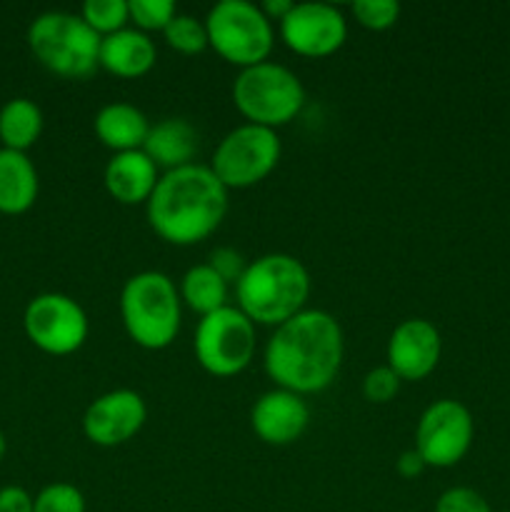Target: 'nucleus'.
<instances>
[{"mask_svg":"<svg viewBox=\"0 0 510 512\" xmlns=\"http://www.w3.org/2000/svg\"><path fill=\"white\" fill-rule=\"evenodd\" d=\"M343 330L325 310H303L278 325L265 345V373L295 395L328 388L343 365Z\"/></svg>","mask_w":510,"mask_h":512,"instance_id":"obj_1","label":"nucleus"},{"mask_svg":"<svg viewBox=\"0 0 510 512\" xmlns=\"http://www.w3.org/2000/svg\"><path fill=\"white\" fill-rule=\"evenodd\" d=\"M155 235L173 245H195L210 238L228 213V188L210 165L190 163L160 175L145 203Z\"/></svg>","mask_w":510,"mask_h":512,"instance_id":"obj_2","label":"nucleus"},{"mask_svg":"<svg viewBox=\"0 0 510 512\" xmlns=\"http://www.w3.org/2000/svg\"><path fill=\"white\" fill-rule=\"evenodd\" d=\"M310 295L308 268L295 255L270 253L253 260L235 283L238 310L258 325H283L298 313Z\"/></svg>","mask_w":510,"mask_h":512,"instance_id":"obj_3","label":"nucleus"},{"mask_svg":"<svg viewBox=\"0 0 510 512\" xmlns=\"http://www.w3.org/2000/svg\"><path fill=\"white\" fill-rule=\"evenodd\" d=\"M180 300L173 280L158 270H143L120 290V318L125 333L145 350H163L180 333Z\"/></svg>","mask_w":510,"mask_h":512,"instance_id":"obj_4","label":"nucleus"},{"mask_svg":"<svg viewBox=\"0 0 510 512\" xmlns=\"http://www.w3.org/2000/svg\"><path fill=\"white\" fill-rule=\"evenodd\" d=\"M100 35L80 15L48 10L28 28V45L38 63L68 80H85L100 68Z\"/></svg>","mask_w":510,"mask_h":512,"instance_id":"obj_5","label":"nucleus"},{"mask_svg":"<svg viewBox=\"0 0 510 512\" xmlns=\"http://www.w3.org/2000/svg\"><path fill=\"white\" fill-rule=\"evenodd\" d=\"M233 103L248 123L275 130L303 110L305 88L293 70L265 60L240 70L233 83Z\"/></svg>","mask_w":510,"mask_h":512,"instance_id":"obj_6","label":"nucleus"},{"mask_svg":"<svg viewBox=\"0 0 510 512\" xmlns=\"http://www.w3.org/2000/svg\"><path fill=\"white\" fill-rule=\"evenodd\" d=\"M208 45L240 70L268 60L273 50V23L265 18L260 5L248 0H220L205 18Z\"/></svg>","mask_w":510,"mask_h":512,"instance_id":"obj_7","label":"nucleus"},{"mask_svg":"<svg viewBox=\"0 0 510 512\" xmlns=\"http://www.w3.org/2000/svg\"><path fill=\"white\" fill-rule=\"evenodd\" d=\"M195 360L213 378L243 373L255 355V323L238 308L215 310L200 318L193 340Z\"/></svg>","mask_w":510,"mask_h":512,"instance_id":"obj_8","label":"nucleus"},{"mask_svg":"<svg viewBox=\"0 0 510 512\" xmlns=\"http://www.w3.org/2000/svg\"><path fill=\"white\" fill-rule=\"evenodd\" d=\"M280 150L283 148L275 130L245 123L220 140L210 170L228 190L253 188L273 173L280 160Z\"/></svg>","mask_w":510,"mask_h":512,"instance_id":"obj_9","label":"nucleus"},{"mask_svg":"<svg viewBox=\"0 0 510 512\" xmlns=\"http://www.w3.org/2000/svg\"><path fill=\"white\" fill-rule=\"evenodd\" d=\"M23 328L30 343L48 355H70L88 340L83 305L63 293H40L25 305Z\"/></svg>","mask_w":510,"mask_h":512,"instance_id":"obj_10","label":"nucleus"},{"mask_svg":"<svg viewBox=\"0 0 510 512\" xmlns=\"http://www.w3.org/2000/svg\"><path fill=\"white\" fill-rule=\"evenodd\" d=\"M473 415L458 400H435L420 415L415 450L430 468H453L473 445Z\"/></svg>","mask_w":510,"mask_h":512,"instance_id":"obj_11","label":"nucleus"},{"mask_svg":"<svg viewBox=\"0 0 510 512\" xmlns=\"http://www.w3.org/2000/svg\"><path fill=\"white\" fill-rule=\"evenodd\" d=\"M278 25L283 43L303 58H328L348 38V20L328 3H295Z\"/></svg>","mask_w":510,"mask_h":512,"instance_id":"obj_12","label":"nucleus"},{"mask_svg":"<svg viewBox=\"0 0 510 512\" xmlns=\"http://www.w3.org/2000/svg\"><path fill=\"white\" fill-rule=\"evenodd\" d=\"M148 405L135 390H110L88 405L83 415L85 438L100 448H118L143 430Z\"/></svg>","mask_w":510,"mask_h":512,"instance_id":"obj_13","label":"nucleus"},{"mask_svg":"<svg viewBox=\"0 0 510 512\" xmlns=\"http://www.w3.org/2000/svg\"><path fill=\"white\" fill-rule=\"evenodd\" d=\"M440 353H443V340L438 328L430 320L408 318L390 333L388 368L400 380L418 383L438 368Z\"/></svg>","mask_w":510,"mask_h":512,"instance_id":"obj_14","label":"nucleus"},{"mask_svg":"<svg viewBox=\"0 0 510 512\" xmlns=\"http://www.w3.org/2000/svg\"><path fill=\"white\" fill-rule=\"evenodd\" d=\"M310 408L303 395L275 388L260 395L250 410V425L255 435L268 445H290L305 433Z\"/></svg>","mask_w":510,"mask_h":512,"instance_id":"obj_15","label":"nucleus"},{"mask_svg":"<svg viewBox=\"0 0 510 512\" xmlns=\"http://www.w3.org/2000/svg\"><path fill=\"white\" fill-rule=\"evenodd\" d=\"M158 180V165L143 150L115 153L103 173L105 190L110 193V198L123 205L148 203Z\"/></svg>","mask_w":510,"mask_h":512,"instance_id":"obj_16","label":"nucleus"},{"mask_svg":"<svg viewBox=\"0 0 510 512\" xmlns=\"http://www.w3.org/2000/svg\"><path fill=\"white\" fill-rule=\"evenodd\" d=\"M158 50L138 28H123L100 40V68L118 78H143L153 70Z\"/></svg>","mask_w":510,"mask_h":512,"instance_id":"obj_17","label":"nucleus"},{"mask_svg":"<svg viewBox=\"0 0 510 512\" xmlns=\"http://www.w3.org/2000/svg\"><path fill=\"white\" fill-rule=\"evenodd\" d=\"M143 153L158 168H165V173L185 168V165L193 163L195 153H198V130L183 118L160 120V123L150 125Z\"/></svg>","mask_w":510,"mask_h":512,"instance_id":"obj_18","label":"nucleus"},{"mask_svg":"<svg viewBox=\"0 0 510 512\" xmlns=\"http://www.w3.org/2000/svg\"><path fill=\"white\" fill-rule=\"evenodd\" d=\"M93 130L100 143L113 153H130V150H143L150 123L143 110L135 105L110 103L98 110Z\"/></svg>","mask_w":510,"mask_h":512,"instance_id":"obj_19","label":"nucleus"},{"mask_svg":"<svg viewBox=\"0 0 510 512\" xmlns=\"http://www.w3.org/2000/svg\"><path fill=\"white\" fill-rule=\"evenodd\" d=\"M38 170L28 153L0 148V213L20 215L38 200Z\"/></svg>","mask_w":510,"mask_h":512,"instance_id":"obj_20","label":"nucleus"},{"mask_svg":"<svg viewBox=\"0 0 510 512\" xmlns=\"http://www.w3.org/2000/svg\"><path fill=\"white\" fill-rule=\"evenodd\" d=\"M43 133V110L30 98H13L0 108V143L25 153Z\"/></svg>","mask_w":510,"mask_h":512,"instance_id":"obj_21","label":"nucleus"},{"mask_svg":"<svg viewBox=\"0 0 510 512\" xmlns=\"http://www.w3.org/2000/svg\"><path fill=\"white\" fill-rule=\"evenodd\" d=\"M180 300L188 305L193 313H198L200 318L215 313V310L225 308V300H228V283L205 265H195L180 280Z\"/></svg>","mask_w":510,"mask_h":512,"instance_id":"obj_22","label":"nucleus"},{"mask_svg":"<svg viewBox=\"0 0 510 512\" xmlns=\"http://www.w3.org/2000/svg\"><path fill=\"white\" fill-rule=\"evenodd\" d=\"M165 43L173 50L183 55H198L208 48V30H205V20L193 18V15H180L170 20L168 28L163 30Z\"/></svg>","mask_w":510,"mask_h":512,"instance_id":"obj_23","label":"nucleus"},{"mask_svg":"<svg viewBox=\"0 0 510 512\" xmlns=\"http://www.w3.org/2000/svg\"><path fill=\"white\" fill-rule=\"evenodd\" d=\"M80 18L100 35H113L118 30L125 28V23L130 20L128 0H88L83 3V10H80Z\"/></svg>","mask_w":510,"mask_h":512,"instance_id":"obj_24","label":"nucleus"},{"mask_svg":"<svg viewBox=\"0 0 510 512\" xmlns=\"http://www.w3.org/2000/svg\"><path fill=\"white\" fill-rule=\"evenodd\" d=\"M33 512H85V498L75 485L50 483L35 495Z\"/></svg>","mask_w":510,"mask_h":512,"instance_id":"obj_25","label":"nucleus"},{"mask_svg":"<svg viewBox=\"0 0 510 512\" xmlns=\"http://www.w3.org/2000/svg\"><path fill=\"white\" fill-rule=\"evenodd\" d=\"M130 20L138 25V30H160L168 28L170 20L175 18L173 0H128Z\"/></svg>","mask_w":510,"mask_h":512,"instance_id":"obj_26","label":"nucleus"},{"mask_svg":"<svg viewBox=\"0 0 510 512\" xmlns=\"http://www.w3.org/2000/svg\"><path fill=\"white\" fill-rule=\"evenodd\" d=\"M353 15L363 28L388 30L398 23L400 5L395 0H355Z\"/></svg>","mask_w":510,"mask_h":512,"instance_id":"obj_27","label":"nucleus"},{"mask_svg":"<svg viewBox=\"0 0 510 512\" xmlns=\"http://www.w3.org/2000/svg\"><path fill=\"white\" fill-rule=\"evenodd\" d=\"M400 390V378L388 368V365H380V368H373L363 380V395L370 403H390V400L398 395Z\"/></svg>","mask_w":510,"mask_h":512,"instance_id":"obj_28","label":"nucleus"},{"mask_svg":"<svg viewBox=\"0 0 510 512\" xmlns=\"http://www.w3.org/2000/svg\"><path fill=\"white\" fill-rule=\"evenodd\" d=\"M435 512H493L488 500L473 488H450L435 503Z\"/></svg>","mask_w":510,"mask_h":512,"instance_id":"obj_29","label":"nucleus"},{"mask_svg":"<svg viewBox=\"0 0 510 512\" xmlns=\"http://www.w3.org/2000/svg\"><path fill=\"white\" fill-rule=\"evenodd\" d=\"M208 265L228 285L230 283H238V280L243 278L245 268H248V263H245V260H243V255H240L238 250H233V248H215L213 253H210Z\"/></svg>","mask_w":510,"mask_h":512,"instance_id":"obj_30","label":"nucleus"},{"mask_svg":"<svg viewBox=\"0 0 510 512\" xmlns=\"http://www.w3.org/2000/svg\"><path fill=\"white\" fill-rule=\"evenodd\" d=\"M35 498L20 485H5L0 488V512H33Z\"/></svg>","mask_w":510,"mask_h":512,"instance_id":"obj_31","label":"nucleus"},{"mask_svg":"<svg viewBox=\"0 0 510 512\" xmlns=\"http://www.w3.org/2000/svg\"><path fill=\"white\" fill-rule=\"evenodd\" d=\"M425 468H428V465H425V460L420 458L418 450H415V448L413 450H405V453H400L398 463H395V470H398L400 478H405V480L418 478V475L423 473Z\"/></svg>","mask_w":510,"mask_h":512,"instance_id":"obj_32","label":"nucleus"},{"mask_svg":"<svg viewBox=\"0 0 510 512\" xmlns=\"http://www.w3.org/2000/svg\"><path fill=\"white\" fill-rule=\"evenodd\" d=\"M293 5L295 3H290V0H265V3L260 5V10H263L265 18H268L270 23H273V20H278L280 23V20L293 10Z\"/></svg>","mask_w":510,"mask_h":512,"instance_id":"obj_33","label":"nucleus"},{"mask_svg":"<svg viewBox=\"0 0 510 512\" xmlns=\"http://www.w3.org/2000/svg\"><path fill=\"white\" fill-rule=\"evenodd\" d=\"M5 453H8V440H5V435H3V430H0V463H3V458H5Z\"/></svg>","mask_w":510,"mask_h":512,"instance_id":"obj_34","label":"nucleus"},{"mask_svg":"<svg viewBox=\"0 0 510 512\" xmlns=\"http://www.w3.org/2000/svg\"><path fill=\"white\" fill-rule=\"evenodd\" d=\"M505 512H510V510H505Z\"/></svg>","mask_w":510,"mask_h":512,"instance_id":"obj_35","label":"nucleus"}]
</instances>
